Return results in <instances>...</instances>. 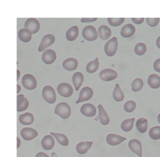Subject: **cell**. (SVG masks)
Instances as JSON below:
<instances>
[{"mask_svg": "<svg viewBox=\"0 0 160 157\" xmlns=\"http://www.w3.org/2000/svg\"><path fill=\"white\" fill-rule=\"evenodd\" d=\"M157 119H158V123L160 124V114L158 115V118H157Z\"/></svg>", "mask_w": 160, "mask_h": 157, "instance_id": "48", "label": "cell"}, {"mask_svg": "<svg viewBox=\"0 0 160 157\" xmlns=\"http://www.w3.org/2000/svg\"><path fill=\"white\" fill-rule=\"evenodd\" d=\"M82 35L86 40L93 41L98 38V34L94 27L92 25H88L83 29Z\"/></svg>", "mask_w": 160, "mask_h": 157, "instance_id": "4", "label": "cell"}, {"mask_svg": "<svg viewBox=\"0 0 160 157\" xmlns=\"http://www.w3.org/2000/svg\"><path fill=\"white\" fill-rule=\"evenodd\" d=\"M41 145L45 150H51L55 145L54 138L51 135L45 136L41 141Z\"/></svg>", "mask_w": 160, "mask_h": 157, "instance_id": "19", "label": "cell"}, {"mask_svg": "<svg viewBox=\"0 0 160 157\" xmlns=\"http://www.w3.org/2000/svg\"><path fill=\"white\" fill-rule=\"evenodd\" d=\"M156 44H157V47L160 49V36L157 38V41H156Z\"/></svg>", "mask_w": 160, "mask_h": 157, "instance_id": "43", "label": "cell"}, {"mask_svg": "<svg viewBox=\"0 0 160 157\" xmlns=\"http://www.w3.org/2000/svg\"><path fill=\"white\" fill-rule=\"evenodd\" d=\"M149 135L154 140L160 139V127L156 126L150 129Z\"/></svg>", "mask_w": 160, "mask_h": 157, "instance_id": "34", "label": "cell"}, {"mask_svg": "<svg viewBox=\"0 0 160 157\" xmlns=\"http://www.w3.org/2000/svg\"><path fill=\"white\" fill-rule=\"evenodd\" d=\"M55 113L62 119H68L71 114V107L66 102H61L56 106Z\"/></svg>", "mask_w": 160, "mask_h": 157, "instance_id": "1", "label": "cell"}, {"mask_svg": "<svg viewBox=\"0 0 160 157\" xmlns=\"http://www.w3.org/2000/svg\"><path fill=\"white\" fill-rule=\"evenodd\" d=\"M154 68L156 71L160 72V58L155 60L154 63Z\"/></svg>", "mask_w": 160, "mask_h": 157, "instance_id": "39", "label": "cell"}, {"mask_svg": "<svg viewBox=\"0 0 160 157\" xmlns=\"http://www.w3.org/2000/svg\"><path fill=\"white\" fill-rule=\"evenodd\" d=\"M93 144L92 142H81L78 143L76 145V149L77 152H78L79 154H85L88 151V150L92 147Z\"/></svg>", "mask_w": 160, "mask_h": 157, "instance_id": "24", "label": "cell"}, {"mask_svg": "<svg viewBox=\"0 0 160 157\" xmlns=\"http://www.w3.org/2000/svg\"><path fill=\"white\" fill-rule=\"evenodd\" d=\"M98 19V18H82L81 19L82 23H91L94 22Z\"/></svg>", "mask_w": 160, "mask_h": 157, "instance_id": "40", "label": "cell"}, {"mask_svg": "<svg viewBox=\"0 0 160 157\" xmlns=\"http://www.w3.org/2000/svg\"><path fill=\"white\" fill-rule=\"evenodd\" d=\"M112 32L110 29L107 27L106 25H102L100 27H99L98 29V35L99 37L103 39V40H107L108 39L111 37Z\"/></svg>", "mask_w": 160, "mask_h": 157, "instance_id": "22", "label": "cell"}, {"mask_svg": "<svg viewBox=\"0 0 160 157\" xmlns=\"http://www.w3.org/2000/svg\"><path fill=\"white\" fill-rule=\"evenodd\" d=\"M78 65V62L73 58H69L63 61L62 63L63 67L68 71H72L76 70Z\"/></svg>", "mask_w": 160, "mask_h": 157, "instance_id": "16", "label": "cell"}, {"mask_svg": "<svg viewBox=\"0 0 160 157\" xmlns=\"http://www.w3.org/2000/svg\"><path fill=\"white\" fill-rule=\"evenodd\" d=\"M17 148L18 149L19 147H20V145H21V141H20V139H19V138H18V137L17 138Z\"/></svg>", "mask_w": 160, "mask_h": 157, "instance_id": "44", "label": "cell"}, {"mask_svg": "<svg viewBox=\"0 0 160 157\" xmlns=\"http://www.w3.org/2000/svg\"><path fill=\"white\" fill-rule=\"evenodd\" d=\"M136 31L134 25L131 24H127L122 27L120 34L124 38H129L132 36Z\"/></svg>", "mask_w": 160, "mask_h": 157, "instance_id": "18", "label": "cell"}, {"mask_svg": "<svg viewBox=\"0 0 160 157\" xmlns=\"http://www.w3.org/2000/svg\"><path fill=\"white\" fill-rule=\"evenodd\" d=\"M22 84L24 88L28 90H33L36 88L37 86V82L36 78L31 74L24 75L22 79Z\"/></svg>", "mask_w": 160, "mask_h": 157, "instance_id": "5", "label": "cell"}, {"mask_svg": "<svg viewBox=\"0 0 160 157\" xmlns=\"http://www.w3.org/2000/svg\"><path fill=\"white\" fill-rule=\"evenodd\" d=\"M118 48V38L116 37L109 39L104 45V52L108 57H112L117 52Z\"/></svg>", "mask_w": 160, "mask_h": 157, "instance_id": "3", "label": "cell"}, {"mask_svg": "<svg viewBox=\"0 0 160 157\" xmlns=\"http://www.w3.org/2000/svg\"><path fill=\"white\" fill-rule=\"evenodd\" d=\"M57 58L56 52L53 50L47 49L42 55L43 62L46 64H51L55 62Z\"/></svg>", "mask_w": 160, "mask_h": 157, "instance_id": "11", "label": "cell"}, {"mask_svg": "<svg viewBox=\"0 0 160 157\" xmlns=\"http://www.w3.org/2000/svg\"><path fill=\"white\" fill-rule=\"evenodd\" d=\"M99 62L98 58H96L94 61L89 62L86 65V71L89 73H94L98 70Z\"/></svg>", "mask_w": 160, "mask_h": 157, "instance_id": "32", "label": "cell"}, {"mask_svg": "<svg viewBox=\"0 0 160 157\" xmlns=\"http://www.w3.org/2000/svg\"><path fill=\"white\" fill-rule=\"evenodd\" d=\"M99 76L104 81H111L118 77V73L110 68H107L100 72Z\"/></svg>", "mask_w": 160, "mask_h": 157, "instance_id": "9", "label": "cell"}, {"mask_svg": "<svg viewBox=\"0 0 160 157\" xmlns=\"http://www.w3.org/2000/svg\"><path fill=\"white\" fill-rule=\"evenodd\" d=\"M51 134L57 139L58 143H59L62 146L66 147L69 145V139L65 135L62 133H55L51 132Z\"/></svg>", "mask_w": 160, "mask_h": 157, "instance_id": "29", "label": "cell"}, {"mask_svg": "<svg viewBox=\"0 0 160 157\" xmlns=\"http://www.w3.org/2000/svg\"><path fill=\"white\" fill-rule=\"evenodd\" d=\"M80 111L83 115L88 117H94L96 114V107L94 105L90 103L83 105L80 108Z\"/></svg>", "mask_w": 160, "mask_h": 157, "instance_id": "12", "label": "cell"}, {"mask_svg": "<svg viewBox=\"0 0 160 157\" xmlns=\"http://www.w3.org/2000/svg\"><path fill=\"white\" fill-rule=\"evenodd\" d=\"M18 37L22 42L28 43L32 38V33L27 29H21L18 32Z\"/></svg>", "mask_w": 160, "mask_h": 157, "instance_id": "26", "label": "cell"}, {"mask_svg": "<svg viewBox=\"0 0 160 157\" xmlns=\"http://www.w3.org/2000/svg\"><path fill=\"white\" fill-rule=\"evenodd\" d=\"M34 121L33 115L29 113L21 114L19 117V121L21 124L23 125H31L32 124Z\"/></svg>", "mask_w": 160, "mask_h": 157, "instance_id": "27", "label": "cell"}, {"mask_svg": "<svg viewBox=\"0 0 160 157\" xmlns=\"http://www.w3.org/2000/svg\"><path fill=\"white\" fill-rule=\"evenodd\" d=\"M93 95V91L92 89L88 86H85L80 91L79 98L76 101V104L88 101L92 98Z\"/></svg>", "mask_w": 160, "mask_h": 157, "instance_id": "10", "label": "cell"}, {"mask_svg": "<svg viewBox=\"0 0 160 157\" xmlns=\"http://www.w3.org/2000/svg\"><path fill=\"white\" fill-rule=\"evenodd\" d=\"M38 132L32 128H24L21 131V135L26 141H31L38 136Z\"/></svg>", "mask_w": 160, "mask_h": 157, "instance_id": "15", "label": "cell"}, {"mask_svg": "<svg viewBox=\"0 0 160 157\" xmlns=\"http://www.w3.org/2000/svg\"><path fill=\"white\" fill-rule=\"evenodd\" d=\"M58 93L63 97H69L73 94V90L72 86L66 82H62L59 84L57 88Z\"/></svg>", "mask_w": 160, "mask_h": 157, "instance_id": "6", "label": "cell"}, {"mask_svg": "<svg viewBox=\"0 0 160 157\" xmlns=\"http://www.w3.org/2000/svg\"><path fill=\"white\" fill-rule=\"evenodd\" d=\"M160 21L159 18H147V23L151 27L157 26Z\"/></svg>", "mask_w": 160, "mask_h": 157, "instance_id": "38", "label": "cell"}, {"mask_svg": "<svg viewBox=\"0 0 160 157\" xmlns=\"http://www.w3.org/2000/svg\"><path fill=\"white\" fill-rule=\"evenodd\" d=\"M124 18H108V24L113 27L120 26L124 23Z\"/></svg>", "mask_w": 160, "mask_h": 157, "instance_id": "36", "label": "cell"}, {"mask_svg": "<svg viewBox=\"0 0 160 157\" xmlns=\"http://www.w3.org/2000/svg\"><path fill=\"white\" fill-rule=\"evenodd\" d=\"M29 106V101L23 94L17 95V111L22 112L27 110Z\"/></svg>", "mask_w": 160, "mask_h": 157, "instance_id": "17", "label": "cell"}, {"mask_svg": "<svg viewBox=\"0 0 160 157\" xmlns=\"http://www.w3.org/2000/svg\"><path fill=\"white\" fill-rule=\"evenodd\" d=\"M17 94H18L19 93V92L21 91V86H19V85H17Z\"/></svg>", "mask_w": 160, "mask_h": 157, "instance_id": "45", "label": "cell"}, {"mask_svg": "<svg viewBox=\"0 0 160 157\" xmlns=\"http://www.w3.org/2000/svg\"><path fill=\"white\" fill-rule=\"evenodd\" d=\"M143 81L141 78H136L132 81V89L134 92H138L141 90L143 87Z\"/></svg>", "mask_w": 160, "mask_h": 157, "instance_id": "33", "label": "cell"}, {"mask_svg": "<svg viewBox=\"0 0 160 157\" xmlns=\"http://www.w3.org/2000/svg\"><path fill=\"white\" fill-rule=\"evenodd\" d=\"M84 80L83 75L80 72H76L74 73L72 76V82L75 86V90L78 91L79 90L80 86L82 85Z\"/></svg>", "mask_w": 160, "mask_h": 157, "instance_id": "20", "label": "cell"}, {"mask_svg": "<svg viewBox=\"0 0 160 157\" xmlns=\"http://www.w3.org/2000/svg\"><path fill=\"white\" fill-rule=\"evenodd\" d=\"M147 47L144 43H138L134 48V51L138 55H142L146 52Z\"/></svg>", "mask_w": 160, "mask_h": 157, "instance_id": "35", "label": "cell"}, {"mask_svg": "<svg viewBox=\"0 0 160 157\" xmlns=\"http://www.w3.org/2000/svg\"><path fill=\"white\" fill-rule=\"evenodd\" d=\"M35 157H49L47 154L45 153L42 152H38V154L36 155Z\"/></svg>", "mask_w": 160, "mask_h": 157, "instance_id": "42", "label": "cell"}, {"mask_svg": "<svg viewBox=\"0 0 160 157\" xmlns=\"http://www.w3.org/2000/svg\"><path fill=\"white\" fill-rule=\"evenodd\" d=\"M134 118H132L130 119H125L123 121L121 124V128L124 132H129L133 128Z\"/></svg>", "mask_w": 160, "mask_h": 157, "instance_id": "31", "label": "cell"}, {"mask_svg": "<svg viewBox=\"0 0 160 157\" xmlns=\"http://www.w3.org/2000/svg\"><path fill=\"white\" fill-rule=\"evenodd\" d=\"M98 110H99V117L100 121L101 124L103 125H106L110 122V118L108 115L107 114L106 111L104 109L103 106L101 104L98 105Z\"/></svg>", "mask_w": 160, "mask_h": 157, "instance_id": "21", "label": "cell"}, {"mask_svg": "<svg viewBox=\"0 0 160 157\" xmlns=\"http://www.w3.org/2000/svg\"><path fill=\"white\" fill-rule=\"evenodd\" d=\"M43 98L49 104H54L57 100V95L54 89L51 86H44L42 91Z\"/></svg>", "mask_w": 160, "mask_h": 157, "instance_id": "2", "label": "cell"}, {"mask_svg": "<svg viewBox=\"0 0 160 157\" xmlns=\"http://www.w3.org/2000/svg\"><path fill=\"white\" fill-rule=\"evenodd\" d=\"M17 81H18V80H19V76H20V71H19V70H18L17 71Z\"/></svg>", "mask_w": 160, "mask_h": 157, "instance_id": "46", "label": "cell"}, {"mask_svg": "<svg viewBox=\"0 0 160 157\" xmlns=\"http://www.w3.org/2000/svg\"><path fill=\"white\" fill-rule=\"evenodd\" d=\"M25 28L30 31L32 34H34L39 31L40 29V24L37 19L30 18L25 21Z\"/></svg>", "mask_w": 160, "mask_h": 157, "instance_id": "7", "label": "cell"}, {"mask_svg": "<svg viewBox=\"0 0 160 157\" xmlns=\"http://www.w3.org/2000/svg\"><path fill=\"white\" fill-rule=\"evenodd\" d=\"M55 41V38L53 35L47 34L43 37L41 44L38 48V51L42 52L43 50L52 45Z\"/></svg>", "mask_w": 160, "mask_h": 157, "instance_id": "8", "label": "cell"}, {"mask_svg": "<svg viewBox=\"0 0 160 157\" xmlns=\"http://www.w3.org/2000/svg\"><path fill=\"white\" fill-rule=\"evenodd\" d=\"M128 147L132 152L135 153L139 157H142V145L138 139H132L128 143Z\"/></svg>", "mask_w": 160, "mask_h": 157, "instance_id": "14", "label": "cell"}, {"mask_svg": "<svg viewBox=\"0 0 160 157\" xmlns=\"http://www.w3.org/2000/svg\"><path fill=\"white\" fill-rule=\"evenodd\" d=\"M126 140V138L114 133L108 134L106 137L107 143L110 145H112V146L118 145Z\"/></svg>", "mask_w": 160, "mask_h": 157, "instance_id": "13", "label": "cell"}, {"mask_svg": "<svg viewBox=\"0 0 160 157\" xmlns=\"http://www.w3.org/2000/svg\"><path fill=\"white\" fill-rule=\"evenodd\" d=\"M132 21L136 24H141L144 22V18H132Z\"/></svg>", "mask_w": 160, "mask_h": 157, "instance_id": "41", "label": "cell"}, {"mask_svg": "<svg viewBox=\"0 0 160 157\" xmlns=\"http://www.w3.org/2000/svg\"><path fill=\"white\" fill-rule=\"evenodd\" d=\"M52 157H58L57 156V154L55 152H52Z\"/></svg>", "mask_w": 160, "mask_h": 157, "instance_id": "47", "label": "cell"}, {"mask_svg": "<svg viewBox=\"0 0 160 157\" xmlns=\"http://www.w3.org/2000/svg\"><path fill=\"white\" fill-rule=\"evenodd\" d=\"M113 97L114 100L118 102H121L124 98V93L118 84H116V86L113 91Z\"/></svg>", "mask_w": 160, "mask_h": 157, "instance_id": "30", "label": "cell"}, {"mask_svg": "<svg viewBox=\"0 0 160 157\" xmlns=\"http://www.w3.org/2000/svg\"><path fill=\"white\" fill-rule=\"evenodd\" d=\"M79 29L77 26H73L69 29L66 33V38L69 41H73L78 38Z\"/></svg>", "mask_w": 160, "mask_h": 157, "instance_id": "25", "label": "cell"}, {"mask_svg": "<svg viewBox=\"0 0 160 157\" xmlns=\"http://www.w3.org/2000/svg\"><path fill=\"white\" fill-rule=\"evenodd\" d=\"M148 84L151 88L157 89L160 87V76L152 74L148 78Z\"/></svg>", "mask_w": 160, "mask_h": 157, "instance_id": "23", "label": "cell"}, {"mask_svg": "<svg viewBox=\"0 0 160 157\" xmlns=\"http://www.w3.org/2000/svg\"><path fill=\"white\" fill-rule=\"evenodd\" d=\"M136 104L134 101H128L124 105V109L127 113H132L136 109Z\"/></svg>", "mask_w": 160, "mask_h": 157, "instance_id": "37", "label": "cell"}, {"mask_svg": "<svg viewBox=\"0 0 160 157\" xmlns=\"http://www.w3.org/2000/svg\"><path fill=\"white\" fill-rule=\"evenodd\" d=\"M136 127L140 133H146L148 128V121L144 118H140L137 121Z\"/></svg>", "mask_w": 160, "mask_h": 157, "instance_id": "28", "label": "cell"}]
</instances>
